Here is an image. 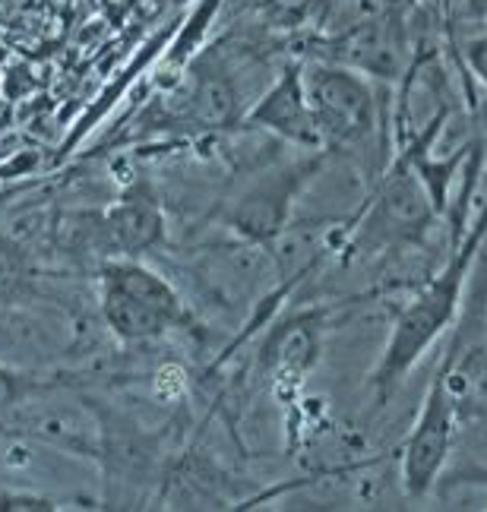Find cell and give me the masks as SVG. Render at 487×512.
Masks as SVG:
<instances>
[{
  "label": "cell",
  "instance_id": "cell-10",
  "mask_svg": "<svg viewBox=\"0 0 487 512\" xmlns=\"http://www.w3.org/2000/svg\"><path fill=\"white\" fill-rule=\"evenodd\" d=\"M244 127L276 136L291 149H320V136L314 127V114L304 92V61L285 57L269 86L253 98L241 117Z\"/></svg>",
  "mask_w": 487,
  "mask_h": 512
},
{
  "label": "cell",
  "instance_id": "cell-6",
  "mask_svg": "<svg viewBox=\"0 0 487 512\" xmlns=\"http://www.w3.org/2000/svg\"><path fill=\"white\" fill-rule=\"evenodd\" d=\"M329 159L333 155L323 149H301V155H279L266 165L238 171L212 206L209 222L219 225L228 238L260 247L272 256L291 231L295 203L317 181Z\"/></svg>",
  "mask_w": 487,
  "mask_h": 512
},
{
  "label": "cell",
  "instance_id": "cell-11",
  "mask_svg": "<svg viewBox=\"0 0 487 512\" xmlns=\"http://www.w3.org/2000/svg\"><path fill=\"white\" fill-rule=\"evenodd\" d=\"M99 380L92 367H48V370H29L13 367L0 361V443L19 440L23 421L29 411L54 392H73Z\"/></svg>",
  "mask_w": 487,
  "mask_h": 512
},
{
  "label": "cell",
  "instance_id": "cell-8",
  "mask_svg": "<svg viewBox=\"0 0 487 512\" xmlns=\"http://www.w3.org/2000/svg\"><path fill=\"white\" fill-rule=\"evenodd\" d=\"M456 430L459 424L450 402V389H446V354H443L431 383H427L418 418L412 421V430H408V437L399 449L402 487L412 500H424L437 490L440 475L453 456Z\"/></svg>",
  "mask_w": 487,
  "mask_h": 512
},
{
  "label": "cell",
  "instance_id": "cell-9",
  "mask_svg": "<svg viewBox=\"0 0 487 512\" xmlns=\"http://www.w3.org/2000/svg\"><path fill=\"white\" fill-rule=\"evenodd\" d=\"M102 253L155 260L168 247V212L159 187L149 174H130L118 200L99 212Z\"/></svg>",
  "mask_w": 487,
  "mask_h": 512
},
{
  "label": "cell",
  "instance_id": "cell-5",
  "mask_svg": "<svg viewBox=\"0 0 487 512\" xmlns=\"http://www.w3.org/2000/svg\"><path fill=\"white\" fill-rule=\"evenodd\" d=\"M440 212L415 171L393 152L386 168L370 181V193L352 219L326 228V250L342 266L389 260L408 250H424Z\"/></svg>",
  "mask_w": 487,
  "mask_h": 512
},
{
  "label": "cell",
  "instance_id": "cell-15",
  "mask_svg": "<svg viewBox=\"0 0 487 512\" xmlns=\"http://www.w3.org/2000/svg\"><path fill=\"white\" fill-rule=\"evenodd\" d=\"M465 67L472 70L475 80L487 89V35H478L472 42H465Z\"/></svg>",
  "mask_w": 487,
  "mask_h": 512
},
{
  "label": "cell",
  "instance_id": "cell-7",
  "mask_svg": "<svg viewBox=\"0 0 487 512\" xmlns=\"http://www.w3.org/2000/svg\"><path fill=\"white\" fill-rule=\"evenodd\" d=\"M329 329H333V307L320 304L288 310L263 326L257 367L282 405L298 402L307 377L320 364Z\"/></svg>",
  "mask_w": 487,
  "mask_h": 512
},
{
  "label": "cell",
  "instance_id": "cell-14",
  "mask_svg": "<svg viewBox=\"0 0 487 512\" xmlns=\"http://www.w3.org/2000/svg\"><path fill=\"white\" fill-rule=\"evenodd\" d=\"M440 490L450 487V490H487V462L478 459H459L456 465H446V471L440 475Z\"/></svg>",
  "mask_w": 487,
  "mask_h": 512
},
{
  "label": "cell",
  "instance_id": "cell-4",
  "mask_svg": "<svg viewBox=\"0 0 487 512\" xmlns=\"http://www.w3.org/2000/svg\"><path fill=\"white\" fill-rule=\"evenodd\" d=\"M304 61V57H301ZM389 89L370 76L333 61H304V92L314 114L320 149L348 155L367 168L370 181L389 162Z\"/></svg>",
  "mask_w": 487,
  "mask_h": 512
},
{
  "label": "cell",
  "instance_id": "cell-12",
  "mask_svg": "<svg viewBox=\"0 0 487 512\" xmlns=\"http://www.w3.org/2000/svg\"><path fill=\"white\" fill-rule=\"evenodd\" d=\"M446 354V389L459 427L487 421V332L456 323Z\"/></svg>",
  "mask_w": 487,
  "mask_h": 512
},
{
  "label": "cell",
  "instance_id": "cell-13",
  "mask_svg": "<svg viewBox=\"0 0 487 512\" xmlns=\"http://www.w3.org/2000/svg\"><path fill=\"white\" fill-rule=\"evenodd\" d=\"M45 269L29 244L0 231V313L26 307L42 291Z\"/></svg>",
  "mask_w": 487,
  "mask_h": 512
},
{
  "label": "cell",
  "instance_id": "cell-1",
  "mask_svg": "<svg viewBox=\"0 0 487 512\" xmlns=\"http://www.w3.org/2000/svg\"><path fill=\"white\" fill-rule=\"evenodd\" d=\"M484 241H487V196L475 219L453 241L443 266L427 275V279H418L412 285L408 301L393 310L386 345L374 370L367 373L370 411H380L393 402V396L408 380V373L453 329L462 310V294L472 282Z\"/></svg>",
  "mask_w": 487,
  "mask_h": 512
},
{
  "label": "cell",
  "instance_id": "cell-16",
  "mask_svg": "<svg viewBox=\"0 0 487 512\" xmlns=\"http://www.w3.org/2000/svg\"><path fill=\"white\" fill-rule=\"evenodd\" d=\"M484 7H487V0H484Z\"/></svg>",
  "mask_w": 487,
  "mask_h": 512
},
{
  "label": "cell",
  "instance_id": "cell-3",
  "mask_svg": "<svg viewBox=\"0 0 487 512\" xmlns=\"http://www.w3.org/2000/svg\"><path fill=\"white\" fill-rule=\"evenodd\" d=\"M92 301L105 336L121 351H155L171 336L197 342L206 336L181 288L152 260L108 256L95 263Z\"/></svg>",
  "mask_w": 487,
  "mask_h": 512
},
{
  "label": "cell",
  "instance_id": "cell-2",
  "mask_svg": "<svg viewBox=\"0 0 487 512\" xmlns=\"http://www.w3.org/2000/svg\"><path fill=\"white\" fill-rule=\"evenodd\" d=\"M92 421L89 459L102 478V506L140 509L155 506L162 494L168 465L184 443V408L171 411L165 424H146L130 405L111 396V386L89 383L73 389Z\"/></svg>",
  "mask_w": 487,
  "mask_h": 512
}]
</instances>
